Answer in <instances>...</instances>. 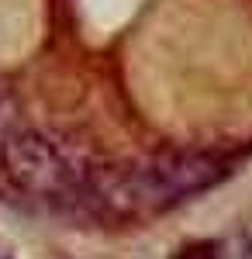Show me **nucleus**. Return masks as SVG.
Segmentation results:
<instances>
[{"mask_svg": "<svg viewBox=\"0 0 252 259\" xmlns=\"http://www.w3.org/2000/svg\"><path fill=\"white\" fill-rule=\"evenodd\" d=\"M176 259H214V249L211 245H190V249H183Z\"/></svg>", "mask_w": 252, "mask_h": 259, "instance_id": "nucleus-3", "label": "nucleus"}, {"mask_svg": "<svg viewBox=\"0 0 252 259\" xmlns=\"http://www.w3.org/2000/svg\"><path fill=\"white\" fill-rule=\"evenodd\" d=\"M4 166L21 190L52 200H94V177L79 152L41 132H18L4 145Z\"/></svg>", "mask_w": 252, "mask_h": 259, "instance_id": "nucleus-2", "label": "nucleus"}, {"mask_svg": "<svg viewBox=\"0 0 252 259\" xmlns=\"http://www.w3.org/2000/svg\"><path fill=\"white\" fill-rule=\"evenodd\" d=\"M225 177V162L204 152H159L121 173L94 177V200L117 211H149L200 194Z\"/></svg>", "mask_w": 252, "mask_h": 259, "instance_id": "nucleus-1", "label": "nucleus"}]
</instances>
